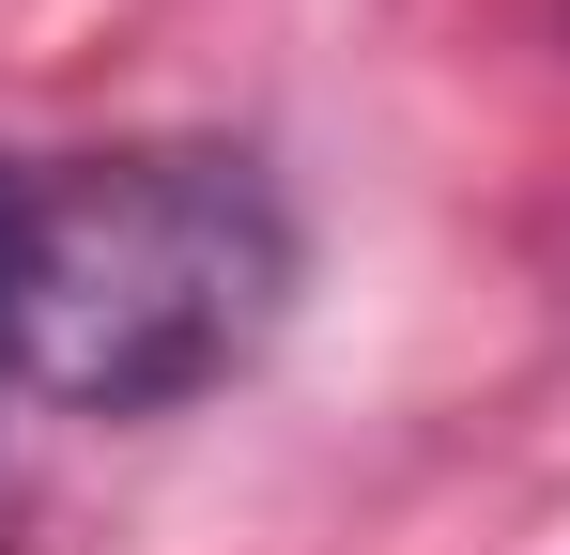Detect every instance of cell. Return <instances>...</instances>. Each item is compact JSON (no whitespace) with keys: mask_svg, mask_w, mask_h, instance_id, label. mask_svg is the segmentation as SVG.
Instances as JSON below:
<instances>
[{"mask_svg":"<svg viewBox=\"0 0 570 555\" xmlns=\"http://www.w3.org/2000/svg\"><path fill=\"white\" fill-rule=\"evenodd\" d=\"M293 201L232 139H124L16 185L0 263V370L47 417H170L278 340Z\"/></svg>","mask_w":570,"mask_h":555,"instance_id":"cell-1","label":"cell"},{"mask_svg":"<svg viewBox=\"0 0 570 555\" xmlns=\"http://www.w3.org/2000/svg\"><path fill=\"white\" fill-rule=\"evenodd\" d=\"M0 263H16V171H0Z\"/></svg>","mask_w":570,"mask_h":555,"instance_id":"cell-2","label":"cell"}]
</instances>
